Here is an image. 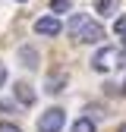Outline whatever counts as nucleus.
Segmentation results:
<instances>
[{"instance_id":"nucleus-1","label":"nucleus","mask_w":126,"mask_h":132,"mask_svg":"<svg viewBox=\"0 0 126 132\" xmlns=\"http://www.w3.org/2000/svg\"><path fill=\"white\" fill-rule=\"evenodd\" d=\"M66 31H69L76 41H85V44H94V41L104 38V28H101L98 22H91L88 16H82V13H76L73 19L66 22Z\"/></svg>"},{"instance_id":"nucleus-2","label":"nucleus","mask_w":126,"mask_h":132,"mask_svg":"<svg viewBox=\"0 0 126 132\" xmlns=\"http://www.w3.org/2000/svg\"><path fill=\"white\" fill-rule=\"evenodd\" d=\"M123 63H126V51L123 47H101V51L91 57V69L107 72V69H120Z\"/></svg>"},{"instance_id":"nucleus-3","label":"nucleus","mask_w":126,"mask_h":132,"mask_svg":"<svg viewBox=\"0 0 126 132\" xmlns=\"http://www.w3.org/2000/svg\"><path fill=\"white\" fill-rule=\"evenodd\" d=\"M63 123H66V113H63L60 107H51V110L41 113V120H38V132H60Z\"/></svg>"},{"instance_id":"nucleus-4","label":"nucleus","mask_w":126,"mask_h":132,"mask_svg":"<svg viewBox=\"0 0 126 132\" xmlns=\"http://www.w3.org/2000/svg\"><path fill=\"white\" fill-rule=\"evenodd\" d=\"M60 19H54V16H44V19H38L35 22V31L38 35H44V38H54V35H60Z\"/></svg>"},{"instance_id":"nucleus-5","label":"nucleus","mask_w":126,"mask_h":132,"mask_svg":"<svg viewBox=\"0 0 126 132\" xmlns=\"http://www.w3.org/2000/svg\"><path fill=\"white\" fill-rule=\"evenodd\" d=\"M16 97H19V101L25 104V107H32V104H35V91H32V85H28V82H16Z\"/></svg>"},{"instance_id":"nucleus-6","label":"nucleus","mask_w":126,"mask_h":132,"mask_svg":"<svg viewBox=\"0 0 126 132\" xmlns=\"http://www.w3.org/2000/svg\"><path fill=\"white\" fill-rule=\"evenodd\" d=\"M117 6H120V0H98V13L101 16H117Z\"/></svg>"},{"instance_id":"nucleus-7","label":"nucleus","mask_w":126,"mask_h":132,"mask_svg":"<svg viewBox=\"0 0 126 132\" xmlns=\"http://www.w3.org/2000/svg\"><path fill=\"white\" fill-rule=\"evenodd\" d=\"M19 60L28 66V69H35V66H38V54L32 51V47H22V51H19Z\"/></svg>"},{"instance_id":"nucleus-8","label":"nucleus","mask_w":126,"mask_h":132,"mask_svg":"<svg viewBox=\"0 0 126 132\" xmlns=\"http://www.w3.org/2000/svg\"><path fill=\"white\" fill-rule=\"evenodd\" d=\"M63 85H66V76H51V79H47V91H51V94H60Z\"/></svg>"},{"instance_id":"nucleus-9","label":"nucleus","mask_w":126,"mask_h":132,"mask_svg":"<svg viewBox=\"0 0 126 132\" xmlns=\"http://www.w3.org/2000/svg\"><path fill=\"white\" fill-rule=\"evenodd\" d=\"M73 132H94V123H91L88 117H82V120L73 123Z\"/></svg>"},{"instance_id":"nucleus-10","label":"nucleus","mask_w":126,"mask_h":132,"mask_svg":"<svg viewBox=\"0 0 126 132\" xmlns=\"http://www.w3.org/2000/svg\"><path fill=\"white\" fill-rule=\"evenodd\" d=\"M69 6H73V0H54V3H51L54 13H69Z\"/></svg>"},{"instance_id":"nucleus-11","label":"nucleus","mask_w":126,"mask_h":132,"mask_svg":"<svg viewBox=\"0 0 126 132\" xmlns=\"http://www.w3.org/2000/svg\"><path fill=\"white\" fill-rule=\"evenodd\" d=\"M0 132H19V126L16 123H0Z\"/></svg>"},{"instance_id":"nucleus-12","label":"nucleus","mask_w":126,"mask_h":132,"mask_svg":"<svg viewBox=\"0 0 126 132\" xmlns=\"http://www.w3.org/2000/svg\"><path fill=\"white\" fill-rule=\"evenodd\" d=\"M3 82H6V66L0 63V85H3Z\"/></svg>"},{"instance_id":"nucleus-13","label":"nucleus","mask_w":126,"mask_h":132,"mask_svg":"<svg viewBox=\"0 0 126 132\" xmlns=\"http://www.w3.org/2000/svg\"><path fill=\"white\" fill-rule=\"evenodd\" d=\"M117 132H126V126H120V129H117Z\"/></svg>"},{"instance_id":"nucleus-14","label":"nucleus","mask_w":126,"mask_h":132,"mask_svg":"<svg viewBox=\"0 0 126 132\" xmlns=\"http://www.w3.org/2000/svg\"><path fill=\"white\" fill-rule=\"evenodd\" d=\"M123 94H126V82H123Z\"/></svg>"},{"instance_id":"nucleus-15","label":"nucleus","mask_w":126,"mask_h":132,"mask_svg":"<svg viewBox=\"0 0 126 132\" xmlns=\"http://www.w3.org/2000/svg\"><path fill=\"white\" fill-rule=\"evenodd\" d=\"M19 3H25V0H19Z\"/></svg>"}]
</instances>
